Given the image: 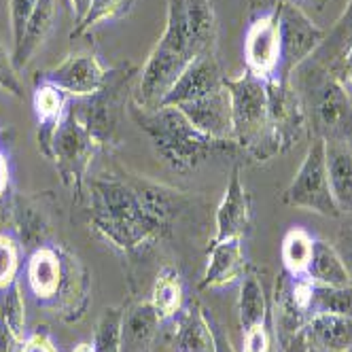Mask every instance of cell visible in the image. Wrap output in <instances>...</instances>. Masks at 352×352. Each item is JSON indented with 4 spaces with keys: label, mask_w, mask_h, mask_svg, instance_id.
<instances>
[{
    "label": "cell",
    "mask_w": 352,
    "mask_h": 352,
    "mask_svg": "<svg viewBox=\"0 0 352 352\" xmlns=\"http://www.w3.org/2000/svg\"><path fill=\"white\" fill-rule=\"evenodd\" d=\"M306 352H329V350H322V348H316V346H310V344H308Z\"/></svg>",
    "instance_id": "7dc6e473"
},
{
    "label": "cell",
    "mask_w": 352,
    "mask_h": 352,
    "mask_svg": "<svg viewBox=\"0 0 352 352\" xmlns=\"http://www.w3.org/2000/svg\"><path fill=\"white\" fill-rule=\"evenodd\" d=\"M72 5V13H74V26L83 21V17L87 15L89 7H91V0H70Z\"/></svg>",
    "instance_id": "ee69618b"
},
{
    "label": "cell",
    "mask_w": 352,
    "mask_h": 352,
    "mask_svg": "<svg viewBox=\"0 0 352 352\" xmlns=\"http://www.w3.org/2000/svg\"><path fill=\"white\" fill-rule=\"evenodd\" d=\"M162 318L151 301H136L123 310L121 352H151Z\"/></svg>",
    "instance_id": "d6986e66"
},
{
    "label": "cell",
    "mask_w": 352,
    "mask_h": 352,
    "mask_svg": "<svg viewBox=\"0 0 352 352\" xmlns=\"http://www.w3.org/2000/svg\"><path fill=\"white\" fill-rule=\"evenodd\" d=\"M217 234L214 240L242 238L250 225V197L240 176V166L232 170V179L225 187L223 199L217 208Z\"/></svg>",
    "instance_id": "9a60e30c"
},
{
    "label": "cell",
    "mask_w": 352,
    "mask_h": 352,
    "mask_svg": "<svg viewBox=\"0 0 352 352\" xmlns=\"http://www.w3.org/2000/svg\"><path fill=\"white\" fill-rule=\"evenodd\" d=\"M134 5V0H91V7L87 11V15L83 17L81 23L72 28L70 38H79L81 34H85L87 30H91L96 23L111 19V17H119L123 13H128L130 7Z\"/></svg>",
    "instance_id": "d6a6232c"
},
{
    "label": "cell",
    "mask_w": 352,
    "mask_h": 352,
    "mask_svg": "<svg viewBox=\"0 0 352 352\" xmlns=\"http://www.w3.org/2000/svg\"><path fill=\"white\" fill-rule=\"evenodd\" d=\"M172 352H214V338L204 308L191 304L181 310L172 338Z\"/></svg>",
    "instance_id": "7402d4cb"
},
{
    "label": "cell",
    "mask_w": 352,
    "mask_h": 352,
    "mask_svg": "<svg viewBox=\"0 0 352 352\" xmlns=\"http://www.w3.org/2000/svg\"><path fill=\"white\" fill-rule=\"evenodd\" d=\"M195 58L199 54L189 30L185 0H168L166 30L138 74L140 79L132 94V102L138 109H157Z\"/></svg>",
    "instance_id": "277c9868"
},
{
    "label": "cell",
    "mask_w": 352,
    "mask_h": 352,
    "mask_svg": "<svg viewBox=\"0 0 352 352\" xmlns=\"http://www.w3.org/2000/svg\"><path fill=\"white\" fill-rule=\"evenodd\" d=\"M327 172L336 204L344 214H352V144L324 142Z\"/></svg>",
    "instance_id": "603a6c76"
},
{
    "label": "cell",
    "mask_w": 352,
    "mask_h": 352,
    "mask_svg": "<svg viewBox=\"0 0 352 352\" xmlns=\"http://www.w3.org/2000/svg\"><path fill=\"white\" fill-rule=\"evenodd\" d=\"M189 30L199 56L217 54V15L212 0H185Z\"/></svg>",
    "instance_id": "484cf974"
},
{
    "label": "cell",
    "mask_w": 352,
    "mask_h": 352,
    "mask_svg": "<svg viewBox=\"0 0 352 352\" xmlns=\"http://www.w3.org/2000/svg\"><path fill=\"white\" fill-rule=\"evenodd\" d=\"M136 74L140 72L132 64H121L107 70V79L100 91L89 98H79V102L68 109L91 132L102 148L117 144L119 121L125 113V104H128L125 96L132 89Z\"/></svg>",
    "instance_id": "8992f818"
},
{
    "label": "cell",
    "mask_w": 352,
    "mask_h": 352,
    "mask_svg": "<svg viewBox=\"0 0 352 352\" xmlns=\"http://www.w3.org/2000/svg\"><path fill=\"white\" fill-rule=\"evenodd\" d=\"M223 85L232 98V140L242 153L257 162H267L289 148L272 123L270 85L265 79L244 70L240 77H225Z\"/></svg>",
    "instance_id": "5b68a950"
},
{
    "label": "cell",
    "mask_w": 352,
    "mask_h": 352,
    "mask_svg": "<svg viewBox=\"0 0 352 352\" xmlns=\"http://www.w3.org/2000/svg\"><path fill=\"white\" fill-rule=\"evenodd\" d=\"M238 316L242 331H250L259 324H265L267 318V299L263 293V285L255 274H244L240 285L238 299Z\"/></svg>",
    "instance_id": "4316f807"
},
{
    "label": "cell",
    "mask_w": 352,
    "mask_h": 352,
    "mask_svg": "<svg viewBox=\"0 0 352 352\" xmlns=\"http://www.w3.org/2000/svg\"><path fill=\"white\" fill-rule=\"evenodd\" d=\"M151 306L155 308L157 316L164 320L176 316L183 310V285H181V276L174 267H164L151 291Z\"/></svg>",
    "instance_id": "83f0119b"
},
{
    "label": "cell",
    "mask_w": 352,
    "mask_h": 352,
    "mask_svg": "<svg viewBox=\"0 0 352 352\" xmlns=\"http://www.w3.org/2000/svg\"><path fill=\"white\" fill-rule=\"evenodd\" d=\"M11 228L15 230L19 244L26 250H36L47 244L52 236V221L47 210L38 204L36 195H13Z\"/></svg>",
    "instance_id": "e0dca14e"
},
{
    "label": "cell",
    "mask_w": 352,
    "mask_h": 352,
    "mask_svg": "<svg viewBox=\"0 0 352 352\" xmlns=\"http://www.w3.org/2000/svg\"><path fill=\"white\" fill-rule=\"evenodd\" d=\"M208 320H210V329H212V338H214V352H236L230 336L223 331V327L212 316H208Z\"/></svg>",
    "instance_id": "b9f144b4"
},
{
    "label": "cell",
    "mask_w": 352,
    "mask_h": 352,
    "mask_svg": "<svg viewBox=\"0 0 352 352\" xmlns=\"http://www.w3.org/2000/svg\"><path fill=\"white\" fill-rule=\"evenodd\" d=\"M26 274H28V287L38 304L52 306L54 299L58 297L62 276H64L60 248L45 244V246L32 250Z\"/></svg>",
    "instance_id": "ac0fdd59"
},
{
    "label": "cell",
    "mask_w": 352,
    "mask_h": 352,
    "mask_svg": "<svg viewBox=\"0 0 352 352\" xmlns=\"http://www.w3.org/2000/svg\"><path fill=\"white\" fill-rule=\"evenodd\" d=\"M100 148L102 146L91 136V132L68 111L56 132L52 160L56 162L64 187L72 191L77 202H83L85 197L87 170Z\"/></svg>",
    "instance_id": "52a82bcc"
},
{
    "label": "cell",
    "mask_w": 352,
    "mask_h": 352,
    "mask_svg": "<svg viewBox=\"0 0 352 352\" xmlns=\"http://www.w3.org/2000/svg\"><path fill=\"white\" fill-rule=\"evenodd\" d=\"M316 3H318V5H322V0H316Z\"/></svg>",
    "instance_id": "c3c4849f"
},
{
    "label": "cell",
    "mask_w": 352,
    "mask_h": 352,
    "mask_svg": "<svg viewBox=\"0 0 352 352\" xmlns=\"http://www.w3.org/2000/svg\"><path fill=\"white\" fill-rule=\"evenodd\" d=\"M176 109H181L199 132L219 140H232V98L225 85L204 98L185 102Z\"/></svg>",
    "instance_id": "5bb4252c"
},
{
    "label": "cell",
    "mask_w": 352,
    "mask_h": 352,
    "mask_svg": "<svg viewBox=\"0 0 352 352\" xmlns=\"http://www.w3.org/2000/svg\"><path fill=\"white\" fill-rule=\"evenodd\" d=\"M304 336L310 346L329 352H352V318L329 312L312 314L304 327Z\"/></svg>",
    "instance_id": "44dd1931"
},
{
    "label": "cell",
    "mask_w": 352,
    "mask_h": 352,
    "mask_svg": "<svg viewBox=\"0 0 352 352\" xmlns=\"http://www.w3.org/2000/svg\"><path fill=\"white\" fill-rule=\"evenodd\" d=\"M21 352H58V350H56V346H54L52 338H49L45 327H38L32 336H28L26 340H23Z\"/></svg>",
    "instance_id": "f35d334b"
},
{
    "label": "cell",
    "mask_w": 352,
    "mask_h": 352,
    "mask_svg": "<svg viewBox=\"0 0 352 352\" xmlns=\"http://www.w3.org/2000/svg\"><path fill=\"white\" fill-rule=\"evenodd\" d=\"M242 276H244L242 238H228V240L212 242L202 289L232 285L238 278H242Z\"/></svg>",
    "instance_id": "ffe728a7"
},
{
    "label": "cell",
    "mask_w": 352,
    "mask_h": 352,
    "mask_svg": "<svg viewBox=\"0 0 352 352\" xmlns=\"http://www.w3.org/2000/svg\"><path fill=\"white\" fill-rule=\"evenodd\" d=\"M225 74L219 66L217 54L195 58L176 83L170 87L160 107H181L185 102H193L197 98H204L223 87Z\"/></svg>",
    "instance_id": "7c38bea8"
},
{
    "label": "cell",
    "mask_w": 352,
    "mask_h": 352,
    "mask_svg": "<svg viewBox=\"0 0 352 352\" xmlns=\"http://www.w3.org/2000/svg\"><path fill=\"white\" fill-rule=\"evenodd\" d=\"M38 5V0H9V19H11V34H13V49L21 45L23 32H26L28 21Z\"/></svg>",
    "instance_id": "e575fe53"
},
{
    "label": "cell",
    "mask_w": 352,
    "mask_h": 352,
    "mask_svg": "<svg viewBox=\"0 0 352 352\" xmlns=\"http://www.w3.org/2000/svg\"><path fill=\"white\" fill-rule=\"evenodd\" d=\"M246 70L261 79H276L280 66V28L276 0L265 9L250 17L244 38Z\"/></svg>",
    "instance_id": "30bf717a"
},
{
    "label": "cell",
    "mask_w": 352,
    "mask_h": 352,
    "mask_svg": "<svg viewBox=\"0 0 352 352\" xmlns=\"http://www.w3.org/2000/svg\"><path fill=\"white\" fill-rule=\"evenodd\" d=\"M130 115L138 128L151 138L157 153L176 172H191L217 155H234L242 151L234 140H219L195 125L176 107L138 109L130 102Z\"/></svg>",
    "instance_id": "7a4b0ae2"
},
{
    "label": "cell",
    "mask_w": 352,
    "mask_h": 352,
    "mask_svg": "<svg viewBox=\"0 0 352 352\" xmlns=\"http://www.w3.org/2000/svg\"><path fill=\"white\" fill-rule=\"evenodd\" d=\"M19 257L21 244L9 234H0V287H7L17 280Z\"/></svg>",
    "instance_id": "836d02e7"
},
{
    "label": "cell",
    "mask_w": 352,
    "mask_h": 352,
    "mask_svg": "<svg viewBox=\"0 0 352 352\" xmlns=\"http://www.w3.org/2000/svg\"><path fill=\"white\" fill-rule=\"evenodd\" d=\"M58 248L62 257L64 276H62V285L52 308L66 322H77L79 318H83L87 304H89V289H91L89 274L85 265L79 261V257H74L64 246H58Z\"/></svg>",
    "instance_id": "4fadbf2b"
},
{
    "label": "cell",
    "mask_w": 352,
    "mask_h": 352,
    "mask_svg": "<svg viewBox=\"0 0 352 352\" xmlns=\"http://www.w3.org/2000/svg\"><path fill=\"white\" fill-rule=\"evenodd\" d=\"M314 238L306 230H291L283 240V263L287 274L306 276V270L312 261Z\"/></svg>",
    "instance_id": "f1b7e54d"
},
{
    "label": "cell",
    "mask_w": 352,
    "mask_h": 352,
    "mask_svg": "<svg viewBox=\"0 0 352 352\" xmlns=\"http://www.w3.org/2000/svg\"><path fill=\"white\" fill-rule=\"evenodd\" d=\"M336 250L348 272V278L352 285V221H346L340 232H338V242H336Z\"/></svg>",
    "instance_id": "8d00e7d4"
},
{
    "label": "cell",
    "mask_w": 352,
    "mask_h": 352,
    "mask_svg": "<svg viewBox=\"0 0 352 352\" xmlns=\"http://www.w3.org/2000/svg\"><path fill=\"white\" fill-rule=\"evenodd\" d=\"M276 11L280 28V66L276 81L289 83L295 68L316 54L327 34L314 26L312 19L293 0H276Z\"/></svg>",
    "instance_id": "9c48e42d"
},
{
    "label": "cell",
    "mask_w": 352,
    "mask_h": 352,
    "mask_svg": "<svg viewBox=\"0 0 352 352\" xmlns=\"http://www.w3.org/2000/svg\"><path fill=\"white\" fill-rule=\"evenodd\" d=\"M54 21H56V0H38V5L26 26V32H23L21 45L13 49V62L17 70H23L36 56V52L47 41L49 32H52Z\"/></svg>",
    "instance_id": "cb8c5ba5"
},
{
    "label": "cell",
    "mask_w": 352,
    "mask_h": 352,
    "mask_svg": "<svg viewBox=\"0 0 352 352\" xmlns=\"http://www.w3.org/2000/svg\"><path fill=\"white\" fill-rule=\"evenodd\" d=\"M9 193V164L5 155L0 153V197H5Z\"/></svg>",
    "instance_id": "f6af8a7d"
},
{
    "label": "cell",
    "mask_w": 352,
    "mask_h": 352,
    "mask_svg": "<svg viewBox=\"0 0 352 352\" xmlns=\"http://www.w3.org/2000/svg\"><path fill=\"white\" fill-rule=\"evenodd\" d=\"M324 38L327 41H352V0H348V7L338 19L336 28Z\"/></svg>",
    "instance_id": "ab89813d"
},
{
    "label": "cell",
    "mask_w": 352,
    "mask_h": 352,
    "mask_svg": "<svg viewBox=\"0 0 352 352\" xmlns=\"http://www.w3.org/2000/svg\"><path fill=\"white\" fill-rule=\"evenodd\" d=\"M87 199L94 232L125 253L164 238L170 230L146 212L125 176L104 174L91 179Z\"/></svg>",
    "instance_id": "6da1fadb"
},
{
    "label": "cell",
    "mask_w": 352,
    "mask_h": 352,
    "mask_svg": "<svg viewBox=\"0 0 352 352\" xmlns=\"http://www.w3.org/2000/svg\"><path fill=\"white\" fill-rule=\"evenodd\" d=\"M270 348L272 340L265 324H259L244 333V352H270Z\"/></svg>",
    "instance_id": "74e56055"
},
{
    "label": "cell",
    "mask_w": 352,
    "mask_h": 352,
    "mask_svg": "<svg viewBox=\"0 0 352 352\" xmlns=\"http://www.w3.org/2000/svg\"><path fill=\"white\" fill-rule=\"evenodd\" d=\"M107 79V68L96 56H68L62 64L43 72L36 81H45L72 98H89L100 91Z\"/></svg>",
    "instance_id": "8fae6325"
},
{
    "label": "cell",
    "mask_w": 352,
    "mask_h": 352,
    "mask_svg": "<svg viewBox=\"0 0 352 352\" xmlns=\"http://www.w3.org/2000/svg\"><path fill=\"white\" fill-rule=\"evenodd\" d=\"M293 87L312 138L352 144V98L316 58H308L291 74Z\"/></svg>",
    "instance_id": "3957f363"
},
{
    "label": "cell",
    "mask_w": 352,
    "mask_h": 352,
    "mask_svg": "<svg viewBox=\"0 0 352 352\" xmlns=\"http://www.w3.org/2000/svg\"><path fill=\"white\" fill-rule=\"evenodd\" d=\"M19 70L15 68L13 54L7 52V47L0 43V89L15 96L23 98V85L19 81Z\"/></svg>",
    "instance_id": "d590c367"
},
{
    "label": "cell",
    "mask_w": 352,
    "mask_h": 352,
    "mask_svg": "<svg viewBox=\"0 0 352 352\" xmlns=\"http://www.w3.org/2000/svg\"><path fill=\"white\" fill-rule=\"evenodd\" d=\"M125 308H107L96 324L94 350L96 352H121V324Z\"/></svg>",
    "instance_id": "1f68e13d"
},
{
    "label": "cell",
    "mask_w": 352,
    "mask_h": 352,
    "mask_svg": "<svg viewBox=\"0 0 352 352\" xmlns=\"http://www.w3.org/2000/svg\"><path fill=\"white\" fill-rule=\"evenodd\" d=\"M72 352H96V350H94V344H79Z\"/></svg>",
    "instance_id": "bcb514c9"
},
{
    "label": "cell",
    "mask_w": 352,
    "mask_h": 352,
    "mask_svg": "<svg viewBox=\"0 0 352 352\" xmlns=\"http://www.w3.org/2000/svg\"><path fill=\"white\" fill-rule=\"evenodd\" d=\"M285 204L293 208H304L329 219H340L342 212L333 199L329 172H327V146L324 140L312 138L308 153L301 162L295 179L283 193Z\"/></svg>",
    "instance_id": "ba28073f"
},
{
    "label": "cell",
    "mask_w": 352,
    "mask_h": 352,
    "mask_svg": "<svg viewBox=\"0 0 352 352\" xmlns=\"http://www.w3.org/2000/svg\"><path fill=\"white\" fill-rule=\"evenodd\" d=\"M308 348V342H306V336H304V329H301L299 333H295L291 340H287L283 344V350L285 352H306Z\"/></svg>",
    "instance_id": "7bdbcfd3"
},
{
    "label": "cell",
    "mask_w": 352,
    "mask_h": 352,
    "mask_svg": "<svg viewBox=\"0 0 352 352\" xmlns=\"http://www.w3.org/2000/svg\"><path fill=\"white\" fill-rule=\"evenodd\" d=\"M306 276L314 285L327 287H346L350 285L348 272L338 255L333 244H327L322 240H314L312 261L306 270Z\"/></svg>",
    "instance_id": "d4e9b609"
},
{
    "label": "cell",
    "mask_w": 352,
    "mask_h": 352,
    "mask_svg": "<svg viewBox=\"0 0 352 352\" xmlns=\"http://www.w3.org/2000/svg\"><path fill=\"white\" fill-rule=\"evenodd\" d=\"M318 312H329L352 318V285L346 287H327L312 283L310 297V316Z\"/></svg>",
    "instance_id": "f546056e"
},
{
    "label": "cell",
    "mask_w": 352,
    "mask_h": 352,
    "mask_svg": "<svg viewBox=\"0 0 352 352\" xmlns=\"http://www.w3.org/2000/svg\"><path fill=\"white\" fill-rule=\"evenodd\" d=\"M32 107H34V115H36V123H38V130H36L38 148L47 160H52L56 132L68 113L66 94L45 81H36Z\"/></svg>",
    "instance_id": "2e32d148"
},
{
    "label": "cell",
    "mask_w": 352,
    "mask_h": 352,
    "mask_svg": "<svg viewBox=\"0 0 352 352\" xmlns=\"http://www.w3.org/2000/svg\"><path fill=\"white\" fill-rule=\"evenodd\" d=\"M21 340L7 327V322L0 318V352H21Z\"/></svg>",
    "instance_id": "60d3db41"
},
{
    "label": "cell",
    "mask_w": 352,
    "mask_h": 352,
    "mask_svg": "<svg viewBox=\"0 0 352 352\" xmlns=\"http://www.w3.org/2000/svg\"><path fill=\"white\" fill-rule=\"evenodd\" d=\"M0 318L7 322L17 340H26V304L17 280L0 287Z\"/></svg>",
    "instance_id": "4dcf8cb0"
}]
</instances>
